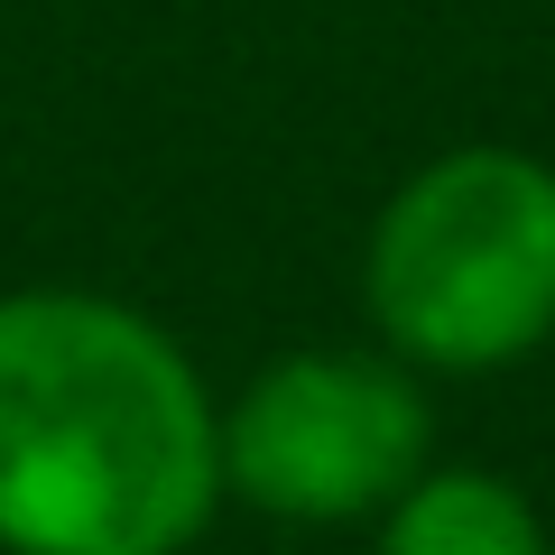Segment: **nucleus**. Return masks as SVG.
Here are the masks:
<instances>
[{"label":"nucleus","mask_w":555,"mask_h":555,"mask_svg":"<svg viewBox=\"0 0 555 555\" xmlns=\"http://www.w3.org/2000/svg\"><path fill=\"white\" fill-rule=\"evenodd\" d=\"M222 509V408L120 297H0V555H195Z\"/></svg>","instance_id":"obj_1"},{"label":"nucleus","mask_w":555,"mask_h":555,"mask_svg":"<svg viewBox=\"0 0 555 555\" xmlns=\"http://www.w3.org/2000/svg\"><path fill=\"white\" fill-rule=\"evenodd\" d=\"M379 352L408 371H509L555 334V167L528 149H454L416 167L361 259Z\"/></svg>","instance_id":"obj_2"},{"label":"nucleus","mask_w":555,"mask_h":555,"mask_svg":"<svg viewBox=\"0 0 555 555\" xmlns=\"http://www.w3.org/2000/svg\"><path fill=\"white\" fill-rule=\"evenodd\" d=\"M436 444V408L398 352H278L222 408V500L287 528H371Z\"/></svg>","instance_id":"obj_3"},{"label":"nucleus","mask_w":555,"mask_h":555,"mask_svg":"<svg viewBox=\"0 0 555 555\" xmlns=\"http://www.w3.org/2000/svg\"><path fill=\"white\" fill-rule=\"evenodd\" d=\"M371 555H555V537L518 481L473 463H426L371 518Z\"/></svg>","instance_id":"obj_4"}]
</instances>
